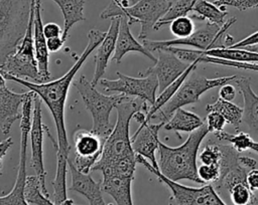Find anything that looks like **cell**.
I'll return each instance as SVG.
<instances>
[{"instance_id": "1", "label": "cell", "mask_w": 258, "mask_h": 205, "mask_svg": "<svg viewBox=\"0 0 258 205\" xmlns=\"http://www.w3.org/2000/svg\"><path fill=\"white\" fill-rule=\"evenodd\" d=\"M106 32L100 31L98 29H91L88 32V44L82 54L78 57L73 66L60 77L46 82H30L22 78L0 72L6 80H12L20 83L27 87L29 90L34 91L41 100L46 105L49 110L51 117L53 119L56 136V158L57 167L54 180L52 181L53 187V202L55 205L60 204L62 201L68 199L67 196V170L69 162V154L71 150V145L69 143L67 129L64 124V105L68 97L69 89L73 83V79L79 69L82 67L84 62L90 56V54L96 50V48L103 41Z\"/></svg>"}, {"instance_id": "2", "label": "cell", "mask_w": 258, "mask_h": 205, "mask_svg": "<svg viewBox=\"0 0 258 205\" xmlns=\"http://www.w3.org/2000/svg\"><path fill=\"white\" fill-rule=\"evenodd\" d=\"M209 133L205 123L201 128L189 133L185 142L178 147H169L159 142L158 166L161 174L175 182L189 180L204 184L198 174L197 158L200 146Z\"/></svg>"}, {"instance_id": "3", "label": "cell", "mask_w": 258, "mask_h": 205, "mask_svg": "<svg viewBox=\"0 0 258 205\" xmlns=\"http://www.w3.org/2000/svg\"><path fill=\"white\" fill-rule=\"evenodd\" d=\"M147 101L135 97H126L117 105V120L114 129L105 142L102 155L97 161L92 171H102L125 159L135 158L137 155L132 147L131 137L129 136L130 121L139 111H146Z\"/></svg>"}, {"instance_id": "4", "label": "cell", "mask_w": 258, "mask_h": 205, "mask_svg": "<svg viewBox=\"0 0 258 205\" xmlns=\"http://www.w3.org/2000/svg\"><path fill=\"white\" fill-rule=\"evenodd\" d=\"M36 0H0V62L23 39Z\"/></svg>"}, {"instance_id": "5", "label": "cell", "mask_w": 258, "mask_h": 205, "mask_svg": "<svg viewBox=\"0 0 258 205\" xmlns=\"http://www.w3.org/2000/svg\"><path fill=\"white\" fill-rule=\"evenodd\" d=\"M73 84L80 93L87 111L92 116L93 126L91 131L107 140L114 129V126L110 123L111 112L128 95L123 93L105 95L98 91L92 81H89L85 75H81Z\"/></svg>"}, {"instance_id": "6", "label": "cell", "mask_w": 258, "mask_h": 205, "mask_svg": "<svg viewBox=\"0 0 258 205\" xmlns=\"http://www.w3.org/2000/svg\"><path fill=\"white\" fill-rule=\"evenodd\" d=\"M111 0L109 5L101 12L102 19L122 17L128 18L129 24L139 23L141 26L139 38L147 39L149 33L154 30V26L166 13L171 2L168 0H138L129 7H122L117 2Z\"/></svg>"}, {"instance_id": "7", "label": "cell", "mask_w": 258, "mask_h": 205, "mask_svg": "<svg viewBox=\"0 0 258 205\" xmlns=\"http://www.w3.org/2000/svg\"><path fill=\"white\" fill-rule=\"evenodd\" d=\"M137 162L148 169L170 191L168 205H227L218 194L213 184L202 187H189L166 178L144 157L137 155Z\"/></svg>"}, {"instance_id": "8", "label": "cell", "mask_w": 258, "mask_h": 205, "mask_svg": "<svg viewBox=\"0 0 258 205\" xmlns=\"http://www.w3.org/2000/svg\"><path fill=\"white\" fill-rule=\"evenodd\" d=\"M236 78L237 75L207 78L197 74L194 70L187 76V78L184 80L172 98L152 117L151 121L158 119L160 122L166 123L177 109L199 101L201 95L206 91L215 87H220L225 83L235 80Z\"/></svg>"}, {"instance_id": "9", "label": "cell", "mask_w": 258, "mask_h": 205, "mask_svg": "<svg viewBox=\"0 0 258 205\" xmlns=\"http://www.w3.org/2000/svg\"><path fill=\"white\" fill-rule=\"evenodd\" d=\"M236 17H231L226 20L223 25L206 22L204 26L196 30L192 34L184 38H174L170 40H148L144 39L143 44L150 50H157L164 46H189L198 50H209L217 47H225L222 43L225 42L223 37L226 36L227 30L236 22Z\"/></svg>"}, {"instance_id": "10", "label": "cell", "mask_w": 258, "mask_h": 205, "mask_svg": "<svg viewBox=\"0 0 258 205\" xmlns=\"http://www.w3.org/2000/svg\"><path fill=\"white\" fill-rule=\"evenodd\" d=\"M36 3V2H35ZM35 6L32 8L30 20L25 35L16 50L0 62V72L7 73L19 78L28 77L40 83V76L35 58L33 41V22Z\"/></svg>"}, {"instance_id": "11", "label": "cell", "mask_w": 258, "mask_h": 205, "mask_svg": "<svg viewBox=\"0 0 258 205\" xmlns=\"http://www.w3.org/2000/svg\"><path fill=\"white\" fill-rule=\"evenodd\" d=\"M117 79L102 78L100 84L107 91H118L128 96L141 98L151 106L156 100V92L159 88L157 76L154 73H140L139 77H132L117 71Z\"/></svg>"}, {"instance_id": "12", "label": "cell", "mask_w": 258, "mask_h": 205, "mask_svg": "<svg viewBox=\"0 0 258 205\" xmlns=\"http://www.w3.org/2000/svg\"><path fill=\"white\" fill-rule=\"evenodd\" d=\"M41 98L36 94L33 100L31 129L29 133V140L31 143V167L38 178L42 193L49 198V193L45 185L46 172L43 164V136L44 133L48 134L47 128L42 123L41 115Z\"/></svg>"}, {"instance_id": "13", "label": "cell", "mask_w": 258, "mask_h": 205, "mask_svg": "<svg viewBox=\"0 0 258 205\" xmlns=\"http://www.w3.org/2000/svg\"><path fill=\"white\" fill-rule=\"evenodd\" d=\"M106 140L94 133L80 129L74 134L75 159L74 164L77 169L85 174H89L100 159Z\"/></svg>"}, {"instance_id": "14", "label": "cell", "mask_w": 258, "mask_h": 205, "mask_svg": "<svg viewBox=\"0 0 258 205\" xmlns=\"http://www.w3.org/2000/svg\"><path fill=\"white\" fill-rule=\"evenodd\" d=\"M157 59L154 65L150 66L145 72L154 73L159 83V91L161 92L174 80H176L190 64L180 60L173 52L165 47L156 50Z\"/></svg>"}, {"instance_id": "15", "label": "cell", "mask_w": 258, "mask_h": 205, "mask_svg": "<svg viewBox=\"0 0 258 205\" xmlns=\"http://www.w3.org/2000/svg\"><path fill=\"white\" fill-rule=\"evenodd\" d=\"M27 92H14L6 85V79L0 75V130L2 135H7L13 123L21 120L22 111L20 108L27 98Z\"/></svg>"}, {"instance_id": "16", "label": "cell", "mask_w": 258, "mask_h": 205, "mask_svg": "<svg viewBox=\"0 0 258 205\" xmlns=\"http://www.w3.org/2000/svg\"><path fill=\"white\" fill-rule=\"evenodd\" d=\"M164 124V122H159L158 124L143 122L139 124L138 129L131 137L132 147L136 155H140L147 159L157 170H159V166L155 152L158 151L160 142L158 139V132Z\"/></svg>"}, {"instance_id": "17", "label": "cell", "mask_w": 258, "mask_h": 205, "mask_svg": "<svg viewBox=\"0 0 258 205\" xmlns=\"http://www.w3.org/2000/svg\"><path fill=\"white\" fill-rule=\"evenodd\" d=\"M121 17H114L111 19L110 26L103 41L96 48L95 53V71L92 78L93 85H97L98 82L102 79L103 75L106 72L108 62L111 58L113 51L115 52L116 41L118 37V31L120 26Z\"/></svg>"}, {"instance_id": "18", "label": "cell", "mask_w": 258, "mask_h": 205, "mask_svg": "<svg viewBox=\"0 0 258 205\" xmlns=\"http://www.w3.org/2000/svg\"><path fill=\"white\" fill-rule=\"evenodd\" d=\"M68 167L72 176V186L70 190L83 195L90 205H108L103 197L101 182H96L92 176L85 174L77 169L74 162L69 159Z\"/></svg>"}, {"instance_id": "19", "label": "cell", "mask_w": 258, "mask_h": 205, "mask_svg": "<svg viewBox=\"0 0 258 205\" xmlns=\"http://www.w3.org/2000/svg\"><path fill=\"white\" fill-rule=\"evenodd\" d=\"M33 41H34L35 58L37 61L40 81L41 82L49 81L50 79V72L48 69L49 50L47 47V39L43 32L40 0H36V3H35L34 22H33Z\"/></svg>"}, {"instance_id": "20", "label": "cell", "mask_w": 258, "mask_h": 205, "mask_svg": "<svg viewBox=\"0 0 258 205\" xmlns=\"http://www.w3.org/2000/svg\"><path fill=\"white\" fill-rule=\"evenodd\" d=\"M243 97V119L244 123L252 138L258 140V95L251 87L250 78L241 76L235 79Z\"/></svg>"}, {"instance_id": "21", "label": "cell", "mask_w": 258, "mask_h": 205, "mask_svg": "<svg viewBox=\"0 0 258 205\" xmlns=\"http://www.w3.org/2000/svg\"><path fill=\"white\" fill-rule=\"evenodd\" d=\"M131 51L139 52L154 62L157 59L153 55V53L145 47L144 44H141L139 41H137L134 38L130 30V24H129L128 18L126 16H122L120 20L118 37L116 41V48H115V52L113 54L112 60H114L116 63H120L123 56L126 53Z\"/></svg>"}, {"instance_id": "22", "label": "cell", "mask_w": 258, "mask_h": 205, "mask_svg": "<svg viewBox=\"0 0 258 205\" xmlns=\"http://www.w3.org/2000/svg\"><path fill=\"white\" fill-rule=\"evenodd\" d=\"M102 176L103 191L110 195L117 205H133L131 184L134 176L116 173H104Z\"/></svg>"}, {"instance_id": "23", "label": "cell", "mask_w": 258, "mask_h": 205, "mask_svg": "<svg viewBox=\"0 0 258 205\" xmlns=\"http://www.w3.org/2000/svg\"><path fill=\"white\" fill-rule=\"evenodd\" d=\"M204 121L195 113L183 110L182 108L177 109L169 120L164 124L163 128L166 131H173L180 138L179 132L191 133L204 125Z\"/></svg>"}, {"instance_id": "24", "label": "cell", "mask_w": 258, "mask_h": 205, "mask_svg": "<svg viewBox=\"0 0 258 205\" xmlns=\"http://www.w3.org/2000/svg\"><path fill=\"white\" fill-rule=\"evenodd\" d=\"M54 1L63 16L62 38L67 40L71 28L78 22L85 21L84 6L85 0H52Z\"/></svg>"}, {"instance_id": "25", "label": "cell", "mask_w": 258, "mask_h": 205, "mask_svg": "<svg viewBox=\"0 0 258 205\" xmlns=\"http://www.w3.org/2000/svg\"><path fill=\"white\" fill-rule=\"evenodd\" d=\"M201 63L200 61H195L194 63H191L188 68L176 79L174 80L171 84H169L166 88H164L159 95L156 97L155 102L148 109V112L146 113V123H151V119L152 117L159 111L161 110L171 98L172 96L176 93V91L179 89V87L181 86V84L184 82V80L187 78V76L197 69L198 64Z\"/></svg>"}, {"instance_id": "26", "label": "cell", "mask_w": 258, "mask_h": 205, "mask_svg": "<svg viewBox=\"0 0 258 205\" xmlns=\"http://www.w3.org/2000/svg\"><path fill=\"white\" fill-rule=\"evenodd\" d=\"M194 14L191 18H196L202 21H207L219 25H223L226 22L228 12L225 6H218L214 2L208 0H198L192 8Z\"/></svg>"}, {"instance_id": "27", "label": "cell", "mask_w": 258, "mask_h": 205, "mask_svg": "<svg viewBox=\"0 0 258 205\" xmlns=\"http://www.w3.org/2000/svg\"><path fill=\"white\" fill-rule=\"evenodd\" d=\"M202 51V50H201ZM202 55H207L216 58H222L237 62L258 63V52L247 50L244 48L217 47L202 51Z\"/></svg>"}, {"instance_id": "28", "label": "cell", "mask_w": 258, "mask_h": 205, "mask_svg": "<svg viewBox=\"0 0 258 205\" xmlns=\"http://www.w3.org/2000/svg\"><path fill=\"white\" fill-rule=\"evenodd\" d=\"M207 112L220 113L228 124L234 127L235 130H239L243 119V108L233 104L232 101L225 100L219 97L214 104H209L206 107Z\"/></svg>"}, {"instance_id": "29", "label": "cell", "mask_w": 258, "mask_h": 205, "mask_svg": "<svg viewBox=\"0 0 258 205\" xmlns=\"http://www.w3.org/2000/svg\"><path fill=\"white\" fill-rule=\"evenodd\" d=\"M198 0H176L171 2L166 13L159 19V21L154 26V30H158L164 25L170 24V22L176 18L187 16V14L192 11V8Z\"/></svg>"}, {"instance_id": "30", "label": "cell", "mask_w": 258, "mask_h": 205, "mask_svg": "<svg viewBox=\"0 0 258 205\" xmlns=\"http://www.w3.org/2000/svg\"><path fill=\"white\" fill-rule=\"evenodd\" d=\"M214 135L218 140L230 143V145L239 153L251 150L255 142L249 133L243 131H237L236 134H230L225 131H221L215 133Z\"/></svg>"}, {"instance_id": "31", "label": "cell", "mask_w": 258, "mask_h": 205, "mask_svg": "<svg viewBox=\"0 0 258 205\" xmlns=\"http://www.w3.org/2000/svg\"><path fill=\"white\" fill-rule=\"evenodd\" d=\"M228 192L234 205H258L255 192L250 189L247 182H240L233 185Z\"/></svg>"}, {"instance_id": "32", "label": "cell", "mask_w": 258, "mask_h": 205, "mask_svg": "<svg viewBox=\"0 0 258 205\" xmlns=\"http://www.w3.org/2000/svg\"><path fill=\"white\" fill-rule=\"evenodd\" d=\"M170 32L176 38H184L196 31V26L190 16H183L172 20L169 24Z\"/></svg>"}, {"instance_id": "33", "label": "cell", "mask_w": 258, "mask_h": 205, "mask_svg": "<svg viewBox=\"0 0 258 205\" xmlns=\"http://www.w3.org/2000/svg\"><path fill=\"white\" fill-rule=\"evenodd\" d=\"M223 157L222 144H219L214 141H209L201 154L199 155V159L202 164H216L220 166V162Z\"/></svg>"}, {"instance_id": "34", "label": "cell", "mask_w": 258, "mask_h": 205, "mask_svg": "<svg viewBox=\"0 0 258 205\" xmlns=\"http://www.w3.org/2000/svg\"><path fill=\"white\" fill-rule=\"evenodd\" d=\"M198 174L204 184H215L221 178V169L216 164H202L198 168Z\"/></svg>"}, {"instance_id": "35", "label": "cell", "mask_w": 258, "mask_h": 205, "mask_svg": "<svg viewBox=\"0 0 258 205\" xmlns=\"http://www.w3.org/2000/svg\"><path fill=\"white\" fill-rule=\"evenodd\" d=\"M201 62H208V63H215V64H221L225 66H231V67H236L240 69H247V70H254L258 71V63H245V62H237V61H232V60H227V59H222V58H216V57H211L207 55H203L201 57Z\"/></svg>"}, {"instance_id": "36", "label": "cell", "mask_w": 258, "mask_h": 205, "mask_svg": "<svg viewBox=\"0 0 258 205\" xmlns=\"http://www.w3.org/2000/svg\"><path fill=\"white\" fill-rule=\"evenodd\" d=\"M206 124L210 133H218L224 131V127L227 124L225 118L218 112H209L206 118Z\"/></svg>"}, {"instance_id": "37", "label": "cell", "mask_w": 258, "mask_h": 205, "mask_svg": "<svg viewBox=\"0 0 258 205\" xmlns=\"http://www.w3.org/2000/svg\"><path fill=\"white\" fill-rule=\"evenodd\" d=\"M214 3L218 6H231L240 11L258 7V0H215Z\"/></svg>"}, {"instance_id": "38", "label": "cell", "mask_w": 258, "mask_h": 205, "mask_svg": "<svg viewBox=\"0 0 258 205\" xmlns=\"http://www.w3.org/2000/svg\"><path fill=\"white\" fill-rule=\"evenodd\" d=\"M236 94H237V90L233 84L228 82V83H225L222 86H220L219 97H221L225 100L232 101L236 97Z\"/></svg>"}, {"instance_id": "39", "label": "cell", "mask_w": 258, "mask_h": 205, "mask_svg": "<svg viewBox=\"0 0 258 205\" xmlns=\"http://www.w3.org/2000/svg\"><path fill=\"white\" fill-rule=\"evenodd\" d=\"M43 32L46 37V39L51 38V37H56L62 35V30L61 28L53 22H49L43 25Z\"/></svg>"}, {"instance_id": "40", "label": "cell", "mask_w": 258, "mask_h": 205, "mask_svg": "<svg viewBox=\"0 0 258 205\" xmlns=\"http://www.w3.org/2000/svg\"><path fill=\"white\" fill-rule=\"evenodd\" d=\"M252 44H258V31L250 34L249 36L245 37L244 39H242V40H240L236 43H233L229 47H231V48H242V47L252 45Z\"/></svg>"}, {"instance_id": "41", "label": "cell", "mask_w": 258, "mask_h": 205, "mask_svg": "<svg viewBox=\"0 0 258 205\" xmlns=\"http://www.w3.org/2000/svg\"><path fill=\"white\" fill-rule=\"evenodd\" d=\"M66 40L62 38V35L56 36V37H51L47 39V47L50 52H57L58 50L61 49L63 46Z\"/></svg>"}, {"instance_id": "42", "label": "cell", "mask_w": 258, "mask_h": 205, "mask_svg": "<svg viewBox=\"0 0 258 205\" xmlns=\"http://www.w3.org/2000/svg\"><path fill=\"white\" fill-rule=\"evenodd\" d=\"M12 145H13L12 138L4 139L0 143V169H1V171L3 169V162H4V158L6 156V153Z\"/></svg>"}, {"instance_id": "43", "label": "cell", "mask_w": 258, "mask_h": 205, "mask_svg": "<svg viewBox=\"0 0 258 205\" xmlns=\"http://www.w3.org/2000/svg\"><path fill=\"white\" fill-rule=\"evenodd\" d=\"M247 184L252 191H258V169H252L247 174Z\"/></svg>"}, {"instance_id": "44", "label": "cell", "mask_w": 258, "mask_h": 205, "mask_svg": "<svg viewBox=\"0 0 258 205\" xmlns=\"http://www.w3.org/2000/svg\"><path fill=\"white\" fill-rule=\"evenodd\" d=\"M240 164L242 166H244L245 168H247L248 170H252L255 169L257 166V161L251 157L248 156H240Z\"/></svg>"}, {"instance_id": "45", "label": "cell", "mask_w": 258, "mask_h": 205, "mask_svg": "<svg viewBox=\"0 0 258 205\" xmlns=\"http://www.w3.org/2000/svg\"><path fill=\"white\" fill-rule=\"evenodd\" d=\"M242 48L258 52V44H252V45H248V46H245V47H242Z\"/></svg>"}, {"instance_id": "46", "label": "cell", "mask_w": 258, "mask_h": 205, "mask_svg": "<svg viewBox=\"0 0 258 205\" xmlns=\"http://www.w3.org/2000/svg\"><path fill=\"white\" fill-rule=\"evenodd\" d=\"M41 205H55V204H54V202L50 201L49 198H46V199H44V201L42 202Z\"/></svg>"}, {"instance_id": "47", "label": "cell", "mask_w": 258, "mask_h": 205, "mask_svg": "<svg viewBox=\"0 0 258 205\" xmlns=\"http://www.w3.org/2000/svg\"><path fill=\"white\" fill-rule=\"evenodd\" d=\"M251 150H253L254 152H256V153H258V142H254V144H253V146H252V148H251Z\"/></svg>"}, {"instance_id": "48", "label": "cell", "mask_w": 258, "mask_h": 205, "mask_svg": "<svg viewBox=\"0 0 258 205\" xmlns=\"http://www.w3.org/2000/svg\"><path fill=\"white\" fill-rule=\"evenodd\" d=\"M73 205H75V204H73Z\"/></svg>"}, {"instance_id": "49", "label": "cell", "mask_w": 258, "mask_h": 205, "mask_svg": "<svg viewBox=\"0 0 258 205\" xmlns=\"http://www.w3.org/2000/svg\"><path fill=\"white\" fill-rule=\"evenodd\" d=\"M168 1H170V0H168Z\"/></svg>"}]
</instances>
